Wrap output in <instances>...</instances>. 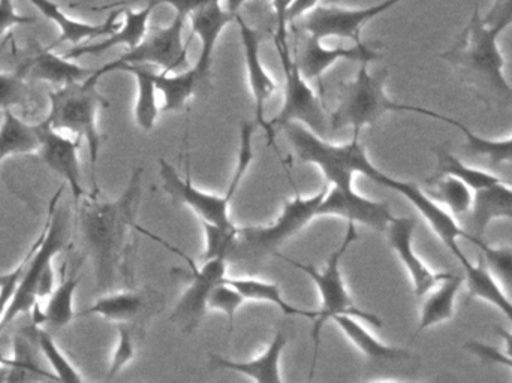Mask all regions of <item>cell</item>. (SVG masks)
<instances>
[{
  "instance_id": "cell-1",
  "label": "cell",
  "mask_w": 512,
  "mask_h": 383,
  "mask_svg": "<svg viewBox=\"0 0 512 383\" xmlns=\"http://www.w3.org/2000/svg\"><path fill=\"white\" fill-rule=\"evenodd\" d=\"M143 168H135L128 186L114 201H102L99 193L86 195L77 210V228L87 255L95 267L96 286L107 291L116 285L119 276L128 273L129 237L138 231Z\"/></svg>"
},
{
  "instance_id": "cell-2",
  "label": "cell",
  "mask_w": 512,
  "mask_h": 383,
  "mask_svg": "<svg viewBox=\"0 0 512 383\" xmlns=\"http://www.w3.org/2000/svg\"><path fill=\"white\" fill-rule=\"evenodd\" d=\"M499 33L483 21L475 8L471 20L454 44L441 54L460 80L468 84L483 101L512 105V86L505 77V59L499 45Z\"/></svg>"
},
{
  "instance_id": "cell-3",
  "label": "cell",
  "mask_w": 512,
  "mask_h": 383,
  "mask_svg": "<svg viewBox=\"0 0 512 383\" xmlns=\"http://www.w3.org/2000/svg\"><path fill=\"white\" fill-rule=\"evenodd\" d=\"M65 183L54 193L48 204L47 219L39 237L33 241V252L27 262L26 271L17 292L12 297L3 318L0 319V334L21 315L32 313L39 301L50 297L54 291L53 259L68 240L69 217L59 202L65 192Z\"/></svg>"
},
{
  "instance_id": "cell-4",
  "label": "cell",
  "mask_w": 512,
  "mask_h": 383,
  "mask_svg": "<svg viewBox=\"0 0 512 383\" xmlns=\"http://www.w3.org/2000/svg\"><path fill=\"white\" fill-rule=\"evenodd\" d=\"M370 63H360L354 80L340 87L339 102L330 116L331 131L351 128L354 137H360L366 126L375 125L381 117L390 113H414L444 122V114L429 108L400 104L387 95L388 69L370 71Z\"/></svg>"
},
{
  "instance_id": "cell-5",
  "label": "cell",
  "mask_w": 512,
  "mask_h": 383,
  "mask_svg": "<svg viewBox=\"0 0 512 383\" xmlns=\"http://www.w3.org/2000/svg\"><path fill=\"white\" fill-rule=\"evenodd\" d=\"M98 83V78L92 74L86 80L65 84L50 92V111L44 120L54 131L69 132L81 141H86L92 193H99L96 167L102 137L98 129V114L104 108L110 107V102L99 93Z\"/></svg>"
},
{
  "instance_id": "cell-6",
  "label": "cell",
  "mask_w": 512,
  "mask_h": 383,
  "mask_svg": "<svg viewBox=\"0 0 512 383\" xmlns=\"http://www.w3.org/2000/svg\"><path fill=\"white\" fill-rule=\"evenodd\" d=\"M357 228L354 222H348L346 226L345 238H343L340 246L331 253L328 258L327 265L324 270H316L312 265H304L301 262L294 261V259L286 258V256L277 255L279 258L285 259L289 264L294 265L298 270L306 273L310 279L315 283L318 288L319 295H321V309L316 312V318L313 319L312 325V367H310V381L315 375L316 361H318L319 343H321V331L324 325L331 318L336 315H349L354 318L361 319L367 324L373 325L376 328H382V321L378 316L370 312H363L358 309L346 289L345 282H343L342 271H340V264H342L343 256L348 252L349 246L357 240Z\"/></svg>"
},
{
  "instance_id": "cell-7",
  "label": "cell",
  "mask_w": 512,
  "mask_h": 383,
  "mask_svg": "<svg viewBox=\"0 0 512 383\" xmlns=\"http://www.w3.org/2000/svg\"><path fill=\"white\" fill-rule=\"evenodd\" d=\"M276 20L274 44L285 72V89L282 108L268 122V126L276 137V132L285 128L288 123H300L313 134L324 138L327 132L331 131L330 117L325 114L324 105L315 90L301 74L295 54H291L288 42V17L283 12H276Z\"/></svg>"
},
{
  "instance_id": "cell-8",
  "label": "cell",
  "mask_w": 512,
  "mask_h": 383,
  "mask_svg": "<svg viewBox=\"0 0 512 383\" xmlns=\"http://www.w3.org/2000/svg\"><path fill=\"white\" fill-rule=\"evenodd\" d=\"M283 131L300 162L316 165L328 185L334 188L352 189L355 174L369 179L376 168L360 143V137H352L346 144H331L300 123H288Z\"/></svg>"
},
{
  "instance_id": "cell-9",
  "label": "cell",
  "mask_w": 512,
  "mask_h": 383,
  "mask_svg": "<svg viewBox=\"0 0 512 383\" xmlns=\"http://www.w3.org/2000/svg\"><path fill=\"white\" fill-rule=\"evenodd\" d=\"M186 17L177 15L168 26L153 27L147 32L146 38L113 62L93 71V77L101 80L104 75L116 71L120 65L161 66L164 72L183 71L188 66V50L192 36L185 41Z\"/></svg>"
},
{
  "instance_id": "cell-10",
  "label": "cell",
  "mask_w": 512,
  "mask_h": 383,
  "mask_svg": "<svg viewBox=\"0 0 512 383\" xmlns=\"http://www.w3.org/2000/svg\"><path fill=\"white\" fill-rule=\"evenodd\" d=\"M327 191L328 183L316 195L309 198H303L300 192H297L294 198L285 201L282 213L270 226L240 228L239 237H242L243 246L254 258L276 255V250L285 241L294 237L304 226L309 225L310 220L318 217L316 213H318L319 204Z\"/></svg>"
},
{
  "instance_id": "cell-11",
  "label": "cell",
  "mask_w": 512,
  "mask_h": 383,
  "mask_svg": "<svg viewBox=\"0 0 512 383\" xmlns=\"http://www.w3.org/2000/svg\"><path fill=\"white\" fill-rule=\"evenodd\" d=\"M369 179L375 182L376 185L391 189V191L397 192L403 198L408 199L417 208L418 213L427 220L430 228L438 235L439 240L445 244V247L450 250L451 255L459 261V264L463 265L469 261L463 253L462 247L459 246V238H465L466 241H469V238L472 237L471 232L463 229L454 219L453 214L445 210L441 204H438L429 193L418 188L414 183L393 179V177L379 171L378 168L373 170Z\"/></svg>"
},
{
  "instance_id": "cell-12",
  "label": "cell",
  "mask_w": 512,
  "mask_h": 383,
  "mask_svg": "<svg viewBox=\"0 0 512 383\" xmlns=\"http://www.w3.org/2000/svg\"><path fill=\"white\" fill-rule=\"evenodd\" d=\"M402 0H382L367 8L349 9L340 6H316L309 14L298 18V26L307 35L315 36L319 41L324 38L349 39L354 44L363 42L361 32L367 23L390 11Z\"/></svg>"
},
{
  "instance_id": "cell-13",
  "label": "cell",
  "mask_w": 512,
  "mask_h": 383,
  "mask_svg": "<svg viewBox=\"0 0 512 383\" xmlns=\"http://www.w3.org/2000/svg\"><path fill=\"white\" fill-rule=\"evenodd\" d=\"M182 256L186 258L185 255ZM186 259L191 265V273L186 274L189 286L174 307L170 319L174 324L179 325L183 333L191 334L192 331L197 330L209 310L207 303L213 288L227 276L228 255H216L213 258L203 259L204 262L200 268L192 259Z\"/></svg>"
},
{
  "instance_id": "cell-14",
  "label": "cell",
  "mask_w": 512,
  "mask_h": 383,
  "mask_svg": "<svg viewBox=\"0 0 512 383\" xmlns=\"http://www.w3.org/2000/svg\"><path fill=\"white\" fill-rule=\"evenodd\" d=\"M186 180L179 176L173 165L168 164L165 159H159V177L162 180L164 191L179 202L188 205L197 213L201 222L219 226V228H237L230 216L231 199L228 195H213L200 191L192 185L191 170L189 161L186 162Z\"/></svg>"
},
{
  "instance_id": "cell-15",
  "label": "cell",
  "mask_w": 512,
  "mask_h": 383,
  "mask_svg": "<svg viewBox=\"0 0 512 383\" xmlns=\"http://www.w3.org/2000/svg\"><path fill=\"white\" fill-rule=\"evenodd\" d=\"M39 137V158L45 165L56 173L65 185L71 189L74 204L77 207L81 199L87 195L84 191L83 173H81L78 150L81 147L80 138L65 137L62 132L54 131L47 123L36 125Z\"/></svg>"
},
{
  "instance_id": "cell-16",
  "label": "cell",
  "mask_w": 512,
  "mask_h": 383,
  "mask_svg": "<svg viewBox=\"0 0 512 383\" xmlns=\"http://www.w3.org/2000/svg\"><path fill=\"white\" fill-rule=\"evenodd\" d=\"M316 216H336L348 222L361 223L375 231H387L393 213L387 202L366 198L352 189H339L328 185Z\"/></svg>"
},
{
  "instance_id": "cell-17",
  "label": "cell",
  "mask_w": 512,
  "mask_h": 383,
  "mask_svg": "<svg viewBox=\"0 0 512 383\" xmlns=\"http://www.w3.org/2000/svg\"><path fill=\"white\" fill-rule=\"evenodd\" d=\"M307 35V33H306ZM295 59H297L298 68L301 74L309 80L321 81L322 74L337 62H358L372 63L381 59L382 54L378 48L373 45L360 42L352 47H334L327 48L322 45L315 36L307 35L301 42V47L295 51Z\"/></svg>"
},
{
  "instance_id": "cell-18",
  "label": "cell",
  "mask_w": 512,
  "mask_h": 383,
  "mask_svg": "<svg viewBox=\"0 0 512 383\" xmlns=\"http://www.w3.org/2000/svg\"><path fill=\"white\" fill-rule=\"evenodd\" d=\"M415 228L417 220L414 217H393L387 228V238L391 249L411 276L415 295L423 298L447 273H436L417 255L414 247Z\"/></svg>"
},
{
  "instance_id": "cell-19",
  "label": "cell",
  "mask_w": 512,
  "mask_h": 383,
  "mask_svg": "<svg viewBox=\"0 0 512 383\" xmlns=\"http://www.w3.org/2000/svg\"><path fill=\"white\" fill-rule=\"evenodd\" d=\"M236 23L239 24L240 39H242L243 53H245L246 71H248L249 87L254 96L256 123L264 129L268 146L274 147V135L265 120V104L276 90V81L268 74L261 62V36L254 27L249 26L242 15H237Z\"/></svg>"
},
{
  "instance_id": "cell-20",
  "label": "cell",
  "mask_w": 512,
  "mask_h": 383,
  "mask_svg": "<svg viewBox=\"0 0 512 383\" xmlns=\"http://www.w3.org/2000/svg\"><path fill=\"white\" fill-rule=\"evenodd\" d=\"M237 15L228 11L221 5V0L209 3L204 8L198 9L189 15L192 33L200 39L201 51L195 63V71L198 72L201 84H209L210 72H212L213 53L222 32L236 21Z\"/></svg>"
},
{
  "instance_id": "cell-21",
  "label": "cell",
  "mask_w": 512,
  "mask_h": 383,
  "mask_svg": "<svg viewBox=\"0 0 512 383\" xmlns=\"http://www.w3.org/2000/svg\"><path fill=\"white\" fill-rule=\"evenodd\" d=\"M156 6H159V0H149L144 8L134 11V9H123L125 21L116 32L108 35L104 41L96 42L90 45H75L71 50L66 51L63 56L66 59L78 60L83 56H99L117 45H126L131 48L137 47L149 32V21Z\"/></svg>"
},
{
  "instance_id": "cell-22",
  "label": "cell",
  "mask_w": 512,
  "mask_h": 383,
  "mask_svg": "<svg viewBox=\"0 0 512 383\" xmlns=\"http://www.w3.org/2000/svg\"><path fill=\"white\" fill-rule=\"evenodd\" d=\"M162 300L155 291H125L99 298L93 306L77 316L98 315L116 324H137L149 316L150 310Z\"/></svg>"
},
{
  "instance_id": "cell-23",
  "label": "cell",
  "mask_w": 512,
  "mask_h": 383,
  "mask_svg": "<svg viewBox=\"0 0 512 383\" xmlns=\"http://www.w3.org/2000/svg\"><path fill=\"white\" fill-rule=\"evenodd\" d=\"M17 72L26 81H45L60 87L86 80L93 74V69L83 68L65 56H57L53 48L45 47L39 48Z\"/></svg>"
},
{
  "instance_id": "cell-24",
  "label": "cell",
  "mask_w": 512,
  "mask_h": 383,
  "mask_svg": "<svg viewBox=\"0 0 512 383\" xmlns=\"http://www.w3.org/2000/svg\"><path fill=\"white\" fill-rule=\"evenodd\" d=\"M29 2L32 3L45 18L53 21V23H56V26L59 27L60 36L54 44L50 45V48H53V50L54 47L63 44V42L78 45L80 42L87 41V39L111 35V33L116 32L120 27V24H117V18H119L120 12L122 11H114L113 14L107 18L105 23L90 24L68 17L53 0H29Z\"/></svg>"
},
{
  "instance_id": "cell-25",
  "label": "cell",
  "mask_w": 512,
  "mask_h": 383,
  "mask_svg": "<svg viewBox=\"0 0 512 383\" xmlns=\"http://www.w3.org/2000/svg\"><path fill=\"white\" fill-rule=\"evenodd\" d=\"M288 345V334L285 331H277L271 340L270 346L264 354L251 361H233L219 355H210L212 369L231 370L248 376L259 383H282L280 376V358Z\"/></svg>"
},
{
  "instance_id": "cell-26",
  "label": "cell",
  "mask_w": 512,
  "mask_h": 383,
  "mask_svg": "<svg viewBox=\"0 0 512 383\" xmlns=\"http://www.w3.org/2000/svg\"><path fill=\"white\" fill-rule=\"evenodd\" d=\"M463 285H465V277L447 273L432 291L424 295L418 333L454 318L457 297H459Z\"/></svg>"
},
{
  "instance_id": "cell-27",
  "label": "cell",
  "mask_w": 512,
  "mask_h": 383,
  "mask_svg": "<svg viewBox=\"0 0 512 383\" xmlns=\"http://www.w3.org/2000/svg\"><path fill=\"white\" fill-rule=\"evenodd\" d=\"M35 339L30 328L15 334L12 342V358L6 366L0 370V382H30L36 379H48L57 381L54 373L45 372L39 366L38 354H36Z\"/></svg>"
},
{
  "instance_id": "cell-28",
  "label": "cell",
  "mask_w": 512,
  "mask_h": 383,
  "mask_svg": "<svg viewBox=\"0 0 512 383\" xmlns=\"http://www.w3.org/2000/svg\"><path fill=\"white\" fill-rule=\"evenodd\" d=\"M81 277L83 276H81L80 267H77L74 273L63 279L62 283L51 292L44 309H39L38 304L32 310L33 324H47L54 330H62L66 325L71 324L72 319L77 316L74 310V297Z\"/></svg>"
},
{
  "instance_id": "cell-29",
  "label": "cell",
  "mask_w": 512,
  "mask_h": 383,
  "mask_svg": "<svg viewBox=\"0 0 512 383\" xmlns=\"http://www.w3.org/2000/svg\"><path fill=\"white\" fill-rule=\"evenodd\" d=\"M498 219L512 220V183H501L475 192L471 210V234L481 237L487 226Z\"/></svg>"
},
{
  "instance_id": "cell-30",
  "label": "cell",
  "mask_w": 512,
  "mask_h": 383,
  "mask_svg": "<svg viewBox=\"0 0 512 383\" xmlns=\"http://www.w3.org/2000/svg\"><path fill=\"white\" fill-rule=\"evenodd\" d=\"M465 270V283L468 288L469 298L486 301L499 310L512 324V301L508 298L507 292L496 282L495 277L487 270L483 259L478 258L477 262H466L462 265Z\"/></svg>"
},
{
  "instance_id": "cell-31",
  "label": "cell",
  "mask_w": 512,
  "mask_h": 383,
  "mask_svg": "<svg viewBox=\"0 0 512 383\" xmlns=\"http://www.w3.org/2000/svg\"><path fill=\"white\" fill-rule=\"evenodd\" d=\"M331 321L336 322L337 327L367 358L384 361H405L411 358V354L406 349L393 348L379 342L360 322L355 321L354 316L336 315L331 318Z\"/></svg>"
},
{
  "instance_id": "cell-32",
  "label": "cell",
  "mask_w": 512,
  "mask_h": 383,
  "mask_svg": "<svg viewBox=\"0 0 512 383\" xmlns=\"http://www.w3.org/2000/svg\"><path fill=\"white\" fill-rule=\"evenodd\" d=\"M153 78H155L156 89L164 96V105H162L164 113L182 111L201 84L194 66L174 75H170V72L153 74Z\"/></svg>"
},
{
  "instance_id": "cell-33",
  "label": "cell",
  "mask_w": 512,
  "mask_h": 383,
  "mask_svg": "<svg viewBox=\"0 0 512 383\" xmlns=\"http://www.w3.org/2000/svg\"><path fill=\"white\" fill-rule=\"evenodd\" d=\"M39 137L36 125L23 122L11 110L3 111L0 125V156L32 155L38 153Z\"/></svg>"
},
{
  "instance_id": "cell-34",
  "label": "cell",
  "mask_w": 512,
  "mask_h": 383,
  "mask_svg": "<svg viewBox=\"0 0 512 383\" xmlns=\"http://www.w3.org/2000/svg\"><path fill=\"white\" fill-rule=\"evenodd\" d=\"M116 71L134 75L138 89L134 110L135 122L143 131H152L159 116L158 101H156L158 89L153 78L155 72L149 71L144 66L135 65H120L117 66Z\"/></svg>"
},
{
  "instance_id": "cell-35",
  "label": "cell",
  "mask_w": 512,
  "mask_h": 383,
  "mask_svg": "<svg viewBox=\"0 0 512 383\" xmlns=\"http://www.w3.org/2000/svg\"><path fill=\"white\" fill-rule=\"evenodd\" d=\"M426 192L453 216L471 213L475 193L462 180L448 174H436L427 180Z\"/></svg>"
},
{
  "instance_id": "cell-36",
  "label": "cell",
  "mask_w": 512,
  "mask_h": 383,
  "mask_svg": "<svg viewBox=\"0 0 512 383\" xmlns=\"http://www.w3.org/2000/svg\"><path fill=\"white\" fill-rule=\"evenodd\" d=\"M224 282L227 285L236 288L246 300L265 301V303L274 304L279 307L285 315L301 316V318L313 319L316 318V312L310 310H301L289 304L283 298L282 291L276 283L264 282V280L252 279V277H227L225 276Z\"/></svg>"
},
{
  "instance_id": "cell-37",
  "label": "cell",
  "mask_w": 512,
  "mask_h": 383,
  "mask_svg": "<svg viewBox=\"0 0 512 383\" xmlns=\"http://www.w3.org/2000/svg\"><path fill=\"white\" fill-rule=\"evenodd\" d=\"M435 153L436 159H438V174L457 177V179L466 183L474 193L501 185V183H512V180L502 179V177L496 176L490 171L469 167L462 159L457 158L456 155L448 152L444 147H438V149H435Z\"/></svg>"
},
{
  "instance_id": "cell-38",
  "label": "cell",
  "mask_w": 512,
  "mask_h": 383,
  "mask_svg": "<svg viewBox=\"0 0 512 383\" xmlns=\"http://www.w3.org/2000/svg\"><path fill=\"white\" fill-rule=\"evenodd\" d=\"M444 122L462 132L466 140V150L471 155L484 156L493 167L512 162V137L502 138V140H489V138L475 134L459 120L445 116Z\"/></svg>"
},
{
  "instance_id": "cell-39",
  "label": "cell",
  "mask_w": 512,
  "mask_h": 383,
  "mask_svg": "<svg viewBox=\"0 0 512 383\" xmlns=\"http://www.w3.org/2000/svg\"><path fill=\"white\" fill-rule=\"evenodd\" d=\"M29 328L32 331L33 339H35L39 351L44 355L45 360L48 361L51 370L56 375L57 381L66 383H81L84 381L83 376L78 373L74 364L60 351L59 346L56 345L50 333L42 330L41 325L33 324Z\"/></svg>"
},
{
  "instance_id": "cell-40",
  "label": "cell",
  "mask_w": 512,
  "mask_h": 383,
  "mask_svg": "<svg viewBox=\"0 0 512 383\" xmlns=\"http://www.w3.org/2000/svg\"><path fill=\"white\" fill-rule=\"evenodd\" d=\"M469 243L480 250V258L486 264L487 270L495 277L507 294H512V247L490 246L481 237L472 234Z\"/></svg>"
},
{
  "instance_id": "cell-41",
  "label": "cell",
  "mask_w": 512,
  "mask_h": 383,
  "mask_svg": "<svg viewBox=\"0 0 512 383\" xmlns=\"http://www.w3.org/2000/svg\"><path fill=\"white\" fill-rule=\"evenodd\" d=\"M27 81L18 72H0V110H12L26 104Z\"/></svg>"
},
{
  "instance_id": "cell-42",
  "label": "cell",
  "mask_w": 512,
  "mask_h": 383,
  "mask_svg": "<svg viewBox=\"0 0 512 383\" xmlns=\"http://www.w3.org/2000/svg\"><path fill=\"white\" fill-rule=\"evenodd\" d=\"M119 331V343H117L116 352L111 360L110 370H108L107 379H113L117 373L122 372L137 354V342H135V331L131 324H117Z\"/></svg>"
},
{
  "instance_id": "cell-43",
  "label": "cell",
  "mask_w": 512,
  "mask_h": 383,
  "mask_svg": "<svg viewBox=\"0 0 512 383\" xmlns=\"http://www.w3.org/2000/svg\"><path fill=\"white\" fill-rule=\"evenodd\" d=\"M245 301L246 298L243 297V294H240L236 288L227 285V283L222 280L218 286L213 288L207 306H209V310H221L222 313H225L228 321H230L231 328H233L237 310L245 304Z\"/></svg>"
},
{
  "instance_id": "cell-44",
  "label": "cell",
  "mask_w": 512,
  "mask_h": 383,
  "mask_svg": "<svg viewBox=\"0 0 512 383\" xmlns=\"http://www.w3.org/2000/svg\"><path fill=\"white\" fill-rule=\"evenodd\" d=\"M483 21L490 29L502 35L512 26V0H493L492 8L483 15Z\"/></svg>"
},
{
  "instance_id": "cell-45",
  "label": "cell",
  "mask_w": 512,
  "mask_h": 383,
  "mask_svg": "<svg viewBox=\"0 0 512 383\" xmlns=\"http://www.w3.org/2000/svg\"><path fill=\"white\" fill-rule=\"evenodd\" d=\"M465 351L480 358L484 363L498 364V366L508 367L512 370V358L508 357L507 354H502L493 346L486 345V343L471 340V342L465 343Z\"/></svg>"
},
{
  "instance_id": "cell-46",
  "label": "cell",
  "mask_w": 512,
  "mask_h": 383,
  "mask_svg": "<svg viewBox=\"0 0 512 383\" xmlns=\"http://www.w3.org/2000/svg\"><path fill=\"white\" fill-rule=\"evenodd\" d=\"M35 21V17L18 14L12 0H0V36L5 35L12 27L27 26V24L35 23Z\"/></svg>"
},
{
  "instance_id": "cell-47",
  "label": "cell",
  "mask_w": 512,
  "mask_h": 383,
  "mask_svg": "<svg viewBox=\"0 0 512 383\" xmlns=\"http://www.w3.org/2000/svg\"><path fill=\"white\" fill-rule=\"evenodd\" d=\"M213 2L216 0H159V5L171 6L177 15L189 18V15Z\"/></svg>"
},
{
  "instance_id": "cell-48",
  "label": "cell",
  "mask_w": 512,
  "mask_h": 383,
  "mask_svg": "<svg viewBox=\"0 0 512 383\" xmlns=\"http://www.w3.org/2000/svg\"><path fill=\"white\" fill-rule=\"evenodd\" d=\"M318 6V0H292L288 8V20H298Z\"/></svg>"
},
{
  "instance_id": "cell-49",
  "label": "cell",
  "mask_w": 512,
  "mask_h": 383,
  "mask_svg": "<svg viewBox=\"0 0 512 383\" xmlns=\"http://www.w3.org/2000/svg\"><path fill=\"white\" fill-rule=\"evenodd\" d=\"M493 330H495V333L498 334L502 340H504L505 354L512 358V333H510V331L504 330V328L501 327H495Z\"/></svg>"
},
{
  "instance_id": "cell-50",
  "label": "cell",
  "mask_w": 512,
  "mask_h": 383,
  "mask_svg": "<svg viewBox=\"0 0 512 383\" xmlns=\"http://www.w3.org/2000/svg\"><path fill=\"white\" fill-rule=\"evenodd\" d=\"M248 0H225V8L234 14H239L240 9Z\"/></svg>"
},
{
  "instance_id": "cell-51",
  "label": "cell",
  "mask_w": 512,
  "mask_h": 383,
  "mask_svg": "<svg viewBox=\"0 0 512 383\" xmlns=\"http://www.w3.org/2000/svg\"><path fill=\"white\" fill-rule=\"evenodd\" d=\"M9 363L8 358L3 357L2 354H0V366H6V364Z\"/></svg>"
}]
</instances>
